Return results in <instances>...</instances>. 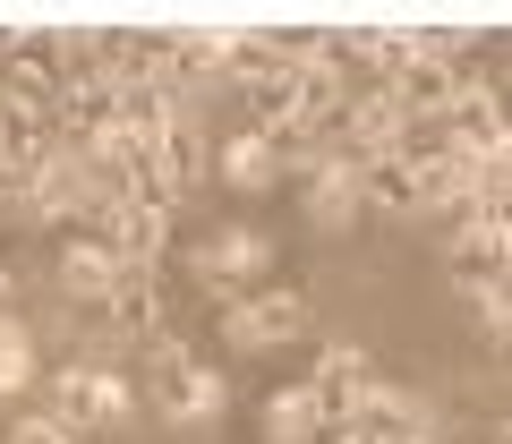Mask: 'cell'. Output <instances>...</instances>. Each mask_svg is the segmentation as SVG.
I'll list each match as a JSON object with an SVG mask.
<instances>
[{
	"instance_id": "ac0fdd59",
	"label": "cell",
	"mask_w": 512,
	"mask_h": 444,
	"mask_svg": "<svg viewBox=\"0 0 512 444\" xmlns=\"http://www.w3.org/2000/svg\"><path fill=\"white\" fill-rule=\"evenodd\" d=\"M9 444H86V436H77V427H60V419H43V410H35V419H18V427H9Z\"/></svg>"
},
{
	"instance_id": "7c38bea8",
	"label": "cell",
	"mask_w": 512,
	"mask_h": 444,
	"mask_svg": "<svg viewBox=\"0 0 512 444\" xmlns=\"http://www.w3.org/2000/svg\"><path fill=\"white\" fill-rule=\"evenodd\" d=\"M60 282H69V299H86V308H111V291H120V257H111L103 240H69V248H60Z\"/></svg>"
},
{
	"instance_id": "8992f818",
	"label": "cell",
	"mask_w": 512,
	"mask_h": 444,
	"mask_svg": "<svg viewBox=\"0 0 512 444\" xmlns=\"http://www.w3.org/2000/svg\"><path fill=\"white\" fill-rule=\"evenodd\" d=\"M504 129H512V103L495 86H478V77H461V94H453V111L436 120V137L453 154H470V163H487L495 146H504Z\"/></svg>"
},
{
	"instance_id": "2e32d148",
	"label": "cell",
	"mask_w": 512,
	"mask_h": 444,
	"mask_svg": "<svg viewBox=\"0 0 512 444\" xmlns=\"http://www.w3.org/2000/svg\"><path fill=\"white\" fill-rule=\"evenodd\" d=\"M26 385H35V333L18 316H0V402H18Z\"/></svg>"
},
{
	"instance_id": "7a4b0ae2",
	"label": "cell",
	"mask_w": 512,
	"mask_h": 444,
	"mask_svg": "<svg viewBox=\"0 0 512 444\" xmlns=\"http://www.w3.org/2000/svg\"><path fill=\"white\" fill-rule=\"evenodd\" d=\"M308 325H316V308H308V291H299V282H256V291L222 299V342H231V351H248V359L308 342Z\"/></svg>"
},
{
	"instance_id": "e0dca14e",
	"label": "cell",
	"mask_w": 512,
	"mask_h": 444,
	"mask_svg": "<svg viewBox=\"0 0 512 444\" xmlns=\"http://www.w3.org/2000/svg\"><path fill=\"white\" fill-rule=\"evenodd\" d=\"M478 316H487V342H495V359H512V282H478Z\"/></svg>"
},
{
	"instance_id": "30bf717a",
	"label": "cell",
	"mask_w": 512,
	"mask_h": 444,
	"mask_svg": "<svg viewBox=\"0 0 512 444\" xmlns=\"http://www.w3.org/2000/svg\"><path fill=\"white\" fill-rule=\"evenodd\" d=\"M214 171L239 188V197H256V188L282 180V146L265 129H239V137H222V146H214Z\"/></svg>"
},
{
	"instance_id": "277c9868",
	"label": "cell",
	"mask_w": 512,
	"mask_h": 444,
	"mask_svg": "<svg viewBox=\"0 0 512 444\" xmlns=\"http://www.w3.org/2000/svg\"><path fill=\"white\" fill-rule=\"evenodd\" d=\"M256 274H274V240L248 231V222H231V231H214V240L188 248V282H205V291H222V299H239Z\"/></svg>"
},
{
	"instance_id": "5b68a950",
	"label": "cell",
	"mask_w": 512,
	"mask_h": 444,
	"mask_svg": "<svg viewBox=\"0 0 512 444\" xmlns=\"http://www.w3.org/2000/svg\"><path fill=\"white\" fill-rule=\"evenodd\" d=\"M86 240H103L111 257L128 265V274H154V265H163V248H171V214H163V205H128V197H111L103 214H94Z\"/></svg>"
},
{
	"instance_id": "7402d4cb",
	"label": "cell",
	"mask_w": 512,
	"mask_h": 444,
	"mask_svg": "<svg viewBox=\"0 0 512 444\" xmlns=\"http://www.w3.org/2000/svg\"><path fill=\"white\" fill-rule=\"evenodd\" d=\"M504 444H512V419H504Z\"/></svg>"
},
{
	"instance_id": "ffe728a7",
	"label": "cell",
	"mask_w": 512,
	"mask_h": 444,
	"mask_svg": "<svg viewBox=\"0 0 512 444\" xmlns=\"http://www.w3.org/2000/svg\"><path fill=\"white\" fill-rule=\"evenodd\" d=\"M9 291H18V274H9V265H0V308H9Z\"/></svg>"
},
{
	"instance_id": "6da1fadb",
	"label": "cell",
	"mask_w": 512,
	"mask_h": 444,
	"mask_svg": "<svg viewBox=\"0 0 512 444\" xmlns=\"http://www.w3.org/2000/svg\"><path fill=\"white\" fill-rule=\"evenodd\" d=\"M146 402L163 410L171 427H214L222 410H231V376L222 368H205L188 342H146Z\"/></svg>"
},
{
	"instance_id": "52a82bcc",
	"label": "cell",
	"mask_w": 512,
	"mask_h": 444,
	"mask_svg": "<svg viewBox=\"0 0 512 444\" xmlns=\"http://www.w3.org/2000/svg\"><path fill=\"white\" fill-rule=\"evenodd\" d=\"M308 393H316V419H325V427H342L350 410H359L367 393H376V368H367V351H359V342H325V351H316Z\"/></svg>"
},
{
	"instance_id": "4fadbf2b",
	"label": "cell",
	"mask_w": 512,
	"mask_h": 444,
	"mask_svg": "<svg viewBox=\"0 0 512 444\" xmlns=\"http://www.w3.org/2000/svg\"><path fill=\"white\" fill-rule=\"evenodd\" d=\"M111 333H128V342H163V282H154V274H128V265H120Z\"/></svg>"
},
{
	"instance_id": "5bb4252c",
	"label": "cell",
	"mask_w": 512,
	"mask_h": 444,
	"mask_svg": "<svg viewBox=\"0 0 512 444\" xmlns=\"http://www.w3.org/2000/svg\"><path fill=\"white\" fill-rule=\"evenodd\" d=\"M265 444H325V419H316L308 385H282L274 402H265Z\"/></svg>"
},
{
	"instance_id": "8fae6325",
	"label": "cell",
	"mask_w": 512,
	"mask_h": 444,
	"mask_svg": "<svg viewBox=\"0 0 512 444\" xmlns=\"http://www.w3.org/2000/svg\"><path fill=\"white\" fill-rule=\"evenodd\" d=\"M359 188H367V214H427L419 205V154H384V163H359Z\"/></svg>"
},
{
	"instance_id": "9c48e42d",
	"label": "cell",
	"mask_w": 512,
	"mask_h": 444,
	"mask_svg": "<svg viewBox=\"0 0 512 444\" xmlns=\"http://www.w3.org/2000/svg\"><path fill=\"white\" fill-rule=\"evenodd\" d=\"M308 214L325 222V231H342V222H359L367 214V188H359V163L350 154H316V171H308Z\"/></svg>"
},
{
	"instance_id": "44dd1931",
	"label": "cell",
	"mask_w": 512,
	"mask_h": 444,
	"mask_svg": "<svg viewBox=\"0 0 512 444\" xmlns=\"http://www.w3.org/2000/svg\"><path fill=\"white\" fill-rule=\"evenodd\" d=\"M419 444H444V436H436V427H427V436H419Z\"/></svg>"
},
{
	"instance_id": "d6986e66",
	"label": "cell",
	"mask_w": 512,
	"mask_h": 444,
	"mask_svg": "<svg viewBox=\"0 0 512 444\" xmlns=\"http://www.w3.org/2000/svg\"><path fill=\"white\" fill-rule=\"evenodd\" d=\"M9 205H26V163H9V154H0V214H9Z\"/></svg>"
},
{
	"instance_id": "ba28073f",
	"label": "cell",
	"mask_w": 512,
	"mask_h": 444,
	"mask_svg": "<svg viewBox=\"0 0 512 444\" xmlns=\"http://www.w3.org/2000/svg\"><path fill=\"white\" fill-rule=\"evenodd\" d=\"M453 274L470 282H512V214H461L453 222Z\"/></svg>"
},
{
	"instance_id": "3957f363",
	"label": "cell",
	"mask_w": 512,
	"mask_h": 444,
	"mask_svg": "<svg viewBox=\"0 0 512 444\" xmlns=\"http://www.w3.org/2000/svg\"><path fill=\"white\" fill-rule=\"evenodd\" d=\"M128 410H137V385H128L120 368H103V359H69V368L43 385V419H60V427H120Z\"/></svg>"
},
{
	"instance_id": "9a60e30c",
	"label": "cell",
	"mask_w": 512,
	"mask_h": 444,
	"mask_svg": "<svg viewBox=\"0 0 512 444\" xmlns=\"http://www.w3.org/2000/svg\"><path fill=\"white\" fill-rule=\"evenodd\" d=\"M163 171H171V197H188V188L214 171V137H205L197 120H180V129L163 137Z\"/></svg>"
}]
</instances>
